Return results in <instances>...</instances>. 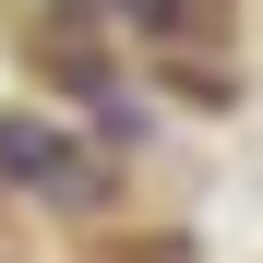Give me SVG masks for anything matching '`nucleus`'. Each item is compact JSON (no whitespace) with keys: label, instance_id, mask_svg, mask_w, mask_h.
<instances>
[{"label":"nucleus","instance_id":"f257e3e1","mask_svg":"<svg viewBox=\"0 0 263 263\" xmlns=\"http://www.w3.org/2000/svg\"><path fill=\"white\" fill-rule=\"evenodd\" d=\"M0 180H36V192H96V167H84L60 132H36V120H0Z\"/></svg>","mask_w":263,"mask_h":263}]
</instances>
